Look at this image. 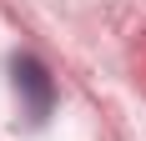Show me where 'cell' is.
<instances>
[{
	"mask_svg": "<svg viewBox=\"0 0 146 141\" xmlns=\"http://www.w3.org/2000/svg\"><path fill=\"white\" fill-rule=\"evenodd\" d=\"M10 76H15V91L25 96V111L40 121V116L50 111V101H56V81H50V70H45L35 56H15V61H10Z\"/></svg>",
	"mask_w": 146,
	"mask_h": 141,
	"instance_id": "1",
	"label": "cell"
}]
</instances>
